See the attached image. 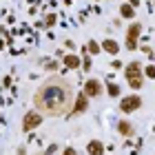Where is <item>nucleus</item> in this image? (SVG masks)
<instances>
[{"mask_svg":"<svg viewBox=\"0 0 155 155\" xmlns=\"http://www.w3.org/2000/svg\"><path fill=\"white\" fill-rule=\"evenodd\" d=\"M146 78H151V80L155 78V67H146Z\"/></svg>","mask_w":155,"mask_h":155,"instance_id":"2eb2a0df","label":"nucleus"},{"mask_svg":"<svg viewBox=\"0 0 155 155\" xmlns=\"http://www.w3.org/2000/svg\"><path fill=\"white\" fill-rule=\"evenodd\" d=\"M102 49H104V51H109V53H113V55L120 51V47H117L115 40H104V42H102Z\"/></svg>","mask_w":155,"mask_h":155,"instance_id":"9d476101","label":"nucleus"},{"mask_svg":"<svg viewBox=\"0 0 155 155\" xmlns=\"http://www.w3.org/2000/svg\"><path fill=\"white\" fill-rule=\"evenodd\" d=\"M87 151H89V153H95V155H102V153H104V146H102V142L93 140V142L87 144Z\"/></svg>","mask_w":155,"mask_h":155,"instance_id":"1a4fd4ad","label":"nucleus"},{"mask_svg":"<svg viewBox=\"0 0 155 155\" xmlns=\"http://www.w3.org/2000/svg\"><path fill=\"white\" fill-rule=\"evenodd\" d=\"M126 82L131 84V89H142V82H144V78H142V64L140 62H131L129 67H126Z\"/></svg>","mask_w":155,"mask_h":155,"instance_id":"f03ea898","label":"nucleus"},{"mask_svg":"<svg viewBox=\"0 0 155 155\" xmlns=\"http://www.w3.org/2000/svg\"><path fill=\"white\" fill-rule=\"evenodd\" d=\"M64 64L67 67H80V58H78V55H67V58H64Z\"/></svg>","mask_w":155,"mask_h":155,"instance_id":"f8f14e48","label":"nucleus"},{"mask_svg":"<svg viewBox=\"0 0 155 155\" xmlns=\"http://www.w3.org/2000/svg\"><path fill=\"white\" fill-rule=\"evenodd\" d=\"M33 102L42 115L55 117V115H64L71 109L73 102V89L64 78H49V80L38 89V93L33 95Z\"/></svg>","mask_w":155,"mask_h":155,"instance_id":"f257e3e1","label":"nucleus"},{"mask_svg":"<svg viewBox=\"0 0 155 155\" xmlns=\"http://www.w3.org/2000/svg\"><path fill=\"white\" fill-rule=\"evenodd\" d=\"M129 2H131V5H137V0H129Z\"/></svg>","mask_w":155,"mask_h":155,"instance_id":"dca6fc26","label":"nucleus"},{"mask_svg":"<svg viewBox=\"0 0 155 155\" xmlns=\"http://www.w3.org/2000/svg\"><path fill=\"white\" fill-rule=\"evenodd\" d=\"M117 131H120V135H124V137H131L133 133H135L133 124H131V122H126V120H122V122L117 124Z\"/></svg>","mask_w":155,"mask_h":155,"instance_id":"0eeeda50","label":"nucleus"},{"mask_svg":"<svg viewBox=\"0 0 155 155\" xmlns=\"http://www.w3.org/2000/svg\"><path fill=\"white\" fill-rule=\"evenodd\" d=\"M140 33H142V25L140 22H133L129 27V31H126V49L129 51H133V49H137V38Z\"/></svg>","mask_w":155,"mask_h":155,"instance_id":"7ed1b4c3","label":"nucleus"},{"mask_svg":"<svg viewBox=\"0 0 155 155\" xmlns=\"http://www.w3.org/2000/svg\"><path fill=\"white\" fill-rule=\"evenodd\" d=\"M87 93H80L78 95V102H75V109H73V113H82V111H87Z\"/></svg>","mask_w":155,"mask_h":155,"instance_id":"6e6552de","label":"nucleus"},{"mask_svg":"<svg viewBox=\"0 0 155 155\" xmlns=\"http://www.w3.org/2000/svg\"><path fill=\"white\" fill-rule=\"evenodd\" d=\"M120 13H122L124 18H133V13H135L133 11V5H122L120 7Z\"/></svg>","mask_w":155,"mask_h":155,"instance_id":"9b49d317","label":"nucleus"},{"mask_svg":"<svg viewBox=\"0 0 155 155\" xmlns=\"http://www.w3.org/2000/svg\"><path fill=\"white\" fill-rule=\"evenodd\" d=\"M107 91H109V95H111V97H117V95H120V87H117V84H109Z\"/></svg>","mask_w":155,"mask_h":155,"instance_id":"ddd939ff","label":"nucleus"},{"mask_svg":"<svg viewBox=\"0 0 155 155\" xmlns=\"http://www.w3.org/2000/svg\"><path fill=\"white\" fill-rule=\"evenodd\" d=\"M84 93H87L89 97H97V95H102V84L97 82V80H89L87 84H84Z\"/></svg>","mask_w":155,"mask_h":155,"instance_id":"423d86ee","label":"nucleus"},{"mask_svg":"<svg viewBox=\"0 0 155 155\" xmlns=\"http://www.w3.org/2000/svg\"><path fill=\"white\" fill-rule=\"evenodd\" d=\"M142 107V97L140 95H126L122 102H120V111H124V113H133V111H137Z\"/></svg>","mask_w":155,"mask_h":155,"instance_id":"20e7f679","label":"nucleus"},{"mask_svg":"<svg viewBox=\"0 0 155 155\" xmlns=\"http://www.w3.org/2000/svg\"><path fill=\"white\" fill-rule=\"evenodd\" d=\"M89 51H91V53H97V51H100V45H95V42L91 40V42H89Z\"/></svg>","mask_w":155,"mask_h":155,"instance_id":"4468645a","label":"nucleus"},{"mask_svg":"<svg viewBox=\"0 0 155 155\" xmlns=\"http://www.w3.org/2000/svg\"><path fill=\"white\" fill-rule=\"evenodd\" d=\"M42 115L40 111H29V113L25 115V120H22V131H33V129H38V124L42 122Z\"/></svg>","mask_w":155,"mask_h":155,"instance_id":"39448f33","label":"nucleus"}]
</instances>
